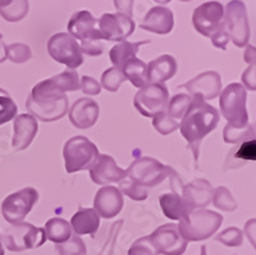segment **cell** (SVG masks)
<instances>
[{
    "mask_svg": "<svg viewBox=\"0 0 256 255\" xmlns=\"http://www.w3.org/2000/svg\"><path fill=\"white\" fill-rule=\"evenodd\" d=\"M248 93L241 84L233 82L220 93L219 105L223 117L228 121V126L241 128L248 125V114L246 110Z\"/></svg>",
    "mask_w": 256,
    "mask_h": 255,
    "instance_id": "obj_4",
    "label": "cell"
},
{
    "mask_svg": "<svg viewBox=\"0 0 256 255\" xmlns=\"http://www.w3.org/2000/svg\"><path fill=\"white\" fill-rule=\"evenodd\" d=\"M146 66L141 59L132 58L120 68L124 75L126 80L131 82L134 87H144L148 85V76H146Z\"/></svg>",
    "mask_w": 256,
    "mask_h": 255,
    "instance_id": "obj_28",
    "label": "cell"
},
{
    "mask_svg": "<svg viewBox=\"0 0 256 255\" xmlns=\"http://www.w3.org/2000/svg\"><path fill=\"white\" fill-rule=\"evenodd\" d=\"M122 194L127 195L128 197H131L132 200L141 201L145 200L148 197V188L141 187L140 185L134 183V181H131L130 178L126 177L124 180H122L120 182V188H118Z\"/></svg>",
    "mask_w": 256,
    "mask_h": 255,
    "instance_id": "obj_38",
    "label": "cell"
},
{
    "mask_svg": "<svg viewBox=\"0 0 256 255\" xmlns=\"http://www.w3.org/2000/svg\"><path fill=\"white\" fill-rule=\"evenodd\" d=\"M224 27L227 30L230 40L238 48H244L250 41V25H248L246 7L242 2H230L224 11Z\"/></svg>",
    "mask_w": 256,
    "mask_h": 255,
    "instance_id": "obj_11",
    "label": "cell"
},
{
    "mask_svg": "<svg viewBox=\"0 0 256 255\" xmlns=\"http://www.w3.org/2000/svg\"><path fill=\"white\" fill-rule=\"evenodd\" d=\"M126 81V77L123 75L122 71L120 68L110 67L108 70H105L102 76V81H100V86H102L106 91L110 93H116L120 90V85Z\"/></svg>",
    "mask_w": 256,
    "mask_h": 255,
    "instance_id": "obj_34",
    "label": "cell"
},
{
    "mask_svg": "<svg viewBox=\"0 0 256 255\" xmlns=\"http://www.w3.org/2000/svg\"><path fill=\"white\" fill-rule=\"evenodd\" d=\"M190 103H191V96L188 94H177L168 103V107H166V114L170 118L176 119V121L182 119L184 114L186 113Z\"/></svg>",
    "mask_w": 256,
    "mask_h": 255,
    "instance_id": "obj_33",
    "label": "cell"
},
{
    "mask_svg": "<svg viewBox=\"0 0 256 255\" xmlns=\"http://www.w3.org/2000/svg\"><path fill=\"white\" fill-rule=\"evenodd\" d=\"M56 250L59 255H86V245L82 241L81 237L77 235L70 236V240H67L63 243L56 245Z\"/></svg>",
    "mask_w": 256,
    "mask_h": 255,
    "instance_id": "obj_36",
    "label": "cell"
},
{
    "mask_svg": "<svg viewBox=\"0 0 256 255\" xmlns=\"http://www.w3.org/2000/svg\"><path fill=\"white\" fill-rule=\"evenodd\" d=\"M159 203L164 215L168 217L169 219L180 220L191 212H194V209L190 206V204L184 200V197L180 196L176 192L162 195L159 199Z\"/></svg>",
    "mask_w": 256,
    "mask_h": 255,
    "instance_id": "obj_25",
    "label": "cell"
},
{
    "mask_svg": "<svg viewBox=\"0 0 256 255\" xmlns=\"http://www.w3.org/2000/svg\"><path fill=\"white\" fill-rule=\"evenodd\" d=\"M169 167L160 163L154 158L144 157L134 160L130 168L126 169L127 178L140 185L141 187H154L164 181L168 176Z\"/></svg>",
    "mask_w": 256,
    "mask_h": 255,
    "instance_id": "obj_9",
    "label": "cell"
},
{
    "mask_svg": "<svg viewBox=\"0 0 256 255\" xmlns=\"http://www.w3.org/2000/svg\"><path fill=\"white\" fill-rule=\"evenodd\" d=\"M30 9L28 2L24 0H0V16L8 22H20L27 16Z\"/></svg>",
    "mask_w": 256,
    "mask_h": 255,
    "instance_id": "obj_29",
    "label": "cell"
},
{
    "mask_svg": "<svg viewBox=\"0 0 256 255\" xmlns=\"http://www.w3.org/2000/svg\"><path fill=\"white\" fill-rule=\"evenodd\" d=\"M80 89L86 95H99L100 91H102L100 82H98L90 76H84L82 77L81 81H80Z\"/></svg>",
    "mask_w": 256,
    "mask_h": 255,
    "instance_id": "obj_44",
    "label": "cell"
},
{
    "mask_svg": "<svg viewBox=\"0 0 256 255\" xmlns=\"http://www.w3.org/2000/svg\"><path fill=\"white\" fill-rule=\"evenodd\" d=\"M116 7L118 8V11H120V13H123V15L128 16V17H131L132 13H131V7L134 6V3L132 2H130V3H127V2H116Z\"/></svg>",
    "mask_w": 256,
    "mask_h": 255,
    "instance_id": "obj_47",
    "label": "cell"
},
{
    "mask_svg": "<svg viewBox=\"0 0 256 255\" xmlns=\"http://www.w3.org/2000/svg\"><path fill=\"white\" fill-rule=\"evenodd\" d=\"M68 98L59 91L49 79L38 82L26 100L28 114L42 122H54L63 118L68 112Z\"/></svg>",
    "mask_w": 256,
    "mask_h": 255,
    "instance_id": "obj_2",
    "label": "cell"
},
{
    "mask_svg": "<svg viewBox=\"0 0 256 255\" xmlns=\"http://www.w3.org/2000/svg\"><path fill=\"white\" fill-rule=\"evenodd\" d=\"M50 81L59 91L64 94H66V91H77L80 89L78 73L74 72V71L66 70L59 75L52 76Z\"/></svg>",
    "mask_w": 256,
    "mask_h": 255,
    "instance_id": "obj_30",
    "label": "cell"
},
{
    "mask_svg": "<svg viewBox=\"0 0 256 255\" xmlns=\"http://www.w3.org/2000/svg\"><path fill=\"white\" fill-rule=\"evenodd\" d=\"M104 43L102 40H84L81 41L80 49L84 54L91 55V57H96V55H102L104 52Z\"/></svg>",
    "mask_w": 256,
    "mask_h": 255,
    "instance_id": "obj_43",
    "label": "cell"
},
{
    "mask_svg": "<svg viewBox=\"0 0 256 255\" xmlns=\"http://www.w3.org/2000/svg\"><path fill=\"white\" fill-rule=\"evenodd\" d=\"M99 32L102 40L106 41H126L128 36L136 29L132 17L123 15V13H105L98 21Z\"/></svg>",
    "mask_w": 256,
    "mask_h": 255,
    "instance_id": "obj_13",
    "label": "cell"
},
{
    "mask_svg": "<svg viewBox=\"0 0 256 255\" xmlns=\"http://www.w3.org/2000/svg\"><path fill=\"white\" fill-rule=\"evenodd\" d=\"M256 141L254 140H248V141L242 142L240 148L237 149L236 153L233 157L237 160H255L256 159Z\"/></svg>",
    "mask_w": 256,
    "mask_h": 255,
    "instance_id": "obj_42",
    "label": "cell"
},
{
    "mask_svg": "<svg viewBox=\"0 0 256 255\" xmlns=\"http://www.w3.org/2000/svg\"><path fill=\"white\" fill-rule=\"evenodd\" d=\"M180 87H184L191 98L198 96L206 102V100H212L220 95L222 77L219 73L214 72V71H208V72L194 77Z\"/></svg>",
    "mask_w": 256,
    "mask_h": 255,
    "instance_id": "obj_15",
    "label": "cell"
},
{
    "mask_svg": "<svg viewBox=\"0 0 256 255\" xmlns=\"http://www.w3.org/2000/svg\"><path fill=\"white\" fill-rule=\"evenodd\" d=\"M46 241L44 228L35 227L27 222L12 224L2 236L3 246L9 251H24L41 246Z\"/></svg>",
    "mask_w": 256,
    "mask_h": 255,
    "instance_id": "obj_6",
    "label": "cell"
},
{
    "mask_svg": "<svg viewBox=\"0 0 256 255\" xmlns=\"http://www.w3.org/2000/svg\"><path fill=\"white\" fill-rule=\"evenodd\" d=\"M152 125H154L155 130L162 135H169L174 132L176 130L180 128V122L176 121V119L170 118V117L166 114V112L163 113H159L152 118Z\"/></svg>",
    "mask_w": 256,
    "mask_h": 255,
    "instance_id": "obj_39",
    "label": "cell"
},
{
    "mask_svg": "<svg viewBox=\"0 0 256 255\" xmlns=\"http://www.w3.org/2000/svg\"><path fill=\"white\" fill-rule=\"evenodd\" d=\"M173 26H174L173 13L166 7H154L150 9L140 25L141 29L156 35H166L172 31Z\"/></svg>",
    "mask_w": 256,
    "mask_h": 255,
    "instance_id": "obj_21",
    "label": "cell"
},
{
    "mask_svg": "<svg viewBox=\"0 0 256 255\" xmlns=\"http://www.w3.org/2000/svg\"><path fill=\"white\" fill-rule=\"evenodd\" d=\"M12 146L16 150H26L38 135V123L31 114H20L14 118L13 123Z\"/></svg>",
    "mask_w": 256,
    "mask_h": 255,
    "instance_id": "obj_20",
    "label": "cell"
},
{
    "mask_svg": "<svg viewBox=\"0 0 256 255\" xmlns=\"http://www.w3.org/2000/svg\"><path fill=\"white\" fill-rule=\"evenodd\" d=\"M177 62L172 55H160L159 58L150 62L146 68L148 84H163L168 81L177 73Z\"/></svg>",
    "mask_w": 256,
    "mask_h": 255,
    "instance_id": "obj_23",
    "label": "cell"
},
{
    "mask_svg": "<svg viewBox=\"0 0 256 255\" xmlns=\"http://www.w3.org/2000/svg\"><path fill=\"white\" fill-rule=\"evenodd\" d=\"M96 25L98 20L88 11H80L70 17L67 34L80 41L102 40Z\"/></svg>",
    "mask_w": 256,
    "mask_h": 255,
    "instance_id": "obj_18",
    "label": "cell"
},
{
    "mask_svg": "<svg viewBox=\"0 0 256 255\" xmlns=\"http://www.w3.org/2000/svg\"><path fill=\"white\" fill-rule=\"evenodd\" d=\"M150 44V40L138 41V43H130V41H122L113 47L109 53V58L116 68H122L130 59L136 58V53L138 52L141 45Z\"/></svg>",
    "mask_w": 256,
    "mask_h": 255,
    "instance_id": "obj_26",
    "label": "cell"
},
{
    "mask_svg": "<svg viewBox=\"0 0 256 255\" xmlns=\"http://www.w3.org/2000/svg\"><path fill=\"white\" fill-rule=\"evenodd\" d=\"M223 223V217L219 213L198 209L180 219L177 226L182 238L188 241H201L212 237Z\"/></svg>",
    "mask_w": 256,
    "mask_h": 255,
    "instance_id": "obj_3",
    "label": "cell"
},
{
    "mask_svg": "<svg viewBox=\"0 0 256 255\" xmlns=\"http://www.w3.org/2000/svg\"><path fill=\"white\" fill-rule=\"evenodd\" d=\"M38 200V190L34 187H24L4 199L2 203V214L8 223H20Z\"/></svg>",
    "mask_w": 256,
    "mask_h": 255,
    "instance_id": "obj_10",
    "label": "cell"
},
{
    "mask_svg": "<svg viewBox=\"0 0 256 255\" xmlns=\"http://www.w3.org/2000/svg\"><path fill=\"white\" fill-rule=\"evenodd\" d=\"M216 241L222 242L226 246L230 247H236L242 245V241H244V233L240 228L237 227H230V228L224 229L223 232H220L218 236L216 237Z\"/></svg>",
    "mask_w": 256,
    "mask_h": 255,
    "instance_id": "obj_40",
    "label": "cell"
},
{
    "mask_svg": "<svg viewBox=\"0 0 256 255\" xmlns=\"http://www.w3.org/2000/svg\"><path fill=\"white\" fill-rule=\"evenodd\" d=\"M200 255H206V246H201Z\"/></svg>",
    "mask_w": 256,
    "mask_h": 255,
    "instance_id": "obj_50",
    "label": "cell"
},
{
    "mask_svg": "<svg viewBox=\"0 0 256 255\" xmlns=\"http://www.w3.org/2000/svg\"><path fill=\"white\" fill-rule=\"evenodd\" d=\"M212 186L206 180H195L190 182L184 187V200L190 204L194 210H198L200 208H205L209 205L212 197Z\"/></svg>",
    "mask_w": 256,
    "mask_h": 255,
    "instance_id": "obj_22",
    "label": "cell"
},
{
    "mask_svg": "<svg viewBox=\"0 0 256 255\" xmlns=\"http://www.w3.org/2000/svg\"><path fill=\"white\" fill-rule=\"evenodd\" d=\"M219 123V112L208 104L204 99L194 96L191 98L186 113L180 123V134L188 142V146L194 151L195 162L198 159V148L205 136L216 130Z\"/></svg>",
    "mask_w": 256,
    "mask_h": 255,
    "instance_id": "obj_1",
    "label": "cell"
},
{
    "mask_svg": "<svg viewBox=\"0 0 256 255\" xmlns=\"http://www.w3.org/2000/svg\"><path fill=\"white\" fill-rule=\"evenodd\" d=\"M99 104L90 98L77 99L70 109V121L74 127L86 130L95 125L99 119Z\"/></svg>",
    "mask_w": 256,
    "mask_h": 255,
    "instance_id": "obj_19",
    "label": "cell"
},
{
    "mask_svg": "<svg viewBox=\"0 0 256 255\" xmlns=\"http://www.w3.org/2000/svg\"><path fill=\"white\" fill-rule=\"evenodd\" d=\"M70 228L77 236L94 235L100 226V217L94 208H80L70 219Z\"/></svg>",
    "mask_w": 256,
    "mask_h": 255,
    "instance_id": "obj_24",
    "label": "cell"
},
{
    "mask_svg": "<svg viewBox=\"0 0 256 255\" xmlns=\"http://www.w3.org/2000/svg\"><path fill=\"white\" fill-rule=\"evenodd\" d=\"M148 237L156 255H182L188 245V242L180 235L177 224L174 223L159 227Z\"/></svg>",
    "mask_w": 256,
    "mask_h": 255,
    "instance_id": "obj_12",
    "label": "cell"
},
{
    "mask_svg": "<svg viewBox=\"0 0 256 255\" xmlns=\"http://www.w3.org/2000/svg\"><path fill=\"white\" fill-rule=\"evenodd\" d=\"M212 200L216 208L222 209L224 212H233L237 208L236 200L233 199L230 190L224 186H220V187L214 190Z\"/></svg>",
    "mask_w": 256,
    "mask_h": 255,
    "instance_id": "obj_35",
    "label": "cell"
},
{
    "mask_svg": "<svg viewBox=\"0 0 256 255\" xmlns=\"http://www.w3.org/2000/svg\"><path fill=\"white\" fill-rule=\"evenodd\" d=\"M6 44L3 43V35L0 34V63L6 61Z\"/></svg>",
    "mask_w": 256,
    "mask_h": 255,
    "instance_id": "obj_48",
    "label": "cell"
},
{
    "mask_svg": "<svg viewBox=\"0 0 256 255\" xmlns=\"http://www.w3.org/2000/svg\"><path fill=\"white\" fill-rule=\"evenodd\" d=\"M192 24L201 35L210 38L224 25V7L219 2H208L195 9Z\"/></svg>",
    "mask_w": 256,
    "mask_h": 255,
    "instance_id": "obj_14",
    "label": "cell"
},
{
    "mask_svg": "<svg viewBox=\"0 0 256 255\" xmlns=\"http://www.w3.org/2000/svg\"><path fill=\"white\" fill-rule=\"evenodd\" d=\"M6 59L12 61L13 63L16 64L26 63V62L30 61L32 57L31 49H30L28 45L22 43H14L10 44V45H6Z\"/></svg>",
    "mask_w": 256,
    "mask_h": 255,
    "instance_id": "obj_37",
    "label": "cell"
},
{
    "mask_svg": "<svg viewBox=\"0 0 256 255\" xmlns=\"http://www.w3.org/2000/svg\"><path fill=\"white\" fill-rule=\"evenodd\" d=\"M242 81L246 85L248 89L250 90H255V64H251L248 70L244 71V73L242 75Z\"/></svg>",
    "mask_w": 256,
    "mask_h": 255,
    "instance_id": "obj_46",
    "label": "cell"
},
{
    "mask_svg": "<svg viewBox=\"0 0 256 255\" xmlns=\"http://www.w3.org/2000/svg\"><path fill=\"white\" fill-rule=\"evenodd\" d=\"M128 255H156V252L148 241V236H144L132 243L128 250Z\"/></svg>",
    "mask_w": 256,
    "mask_h": 255,
    "instance_id": "obj_41",
    "label": "cell"
},
{
    "mask_svg": "<svg viewBox=\"0 0 256 255\" xmlns=\"http://www.w3.org/2000/svg\"><path fill=\"white\" fill-rule=\"evenodd\" d=\"M255 127L248 123V126L241 128H233L230 126H226L223 131L224 141L228 144H238V142L244 141V140H254L255 139Z\"/></svg>",
    "mask_w": 256,
    "mask_h": 255,
    "instance_id": "obj_31",
    "label": "cell"
},
{
    "mask_svg": "<svg viewBox=\"0 0 256 255\" xmlns=\"http://www.w3.org/2000/svg\"><path fill=\"white\" fill-rule=\"evenodd\" d=\"M0 255H4V246L2 242V236H0Z\"/></svg>",
    "mask_w": 256,
    "mask_h": 255,
    "instance_id": "obj_49",
    "label": "cell"
},
{
    "mask_svg": "<svg viewBox=\"0 0 256 255\" xmlns=\"http://www.w3.org/2000/svg\"><path fill=\"white\" fill-rule=\"evenodd\" d=\"M17 104L6 90L0 87V126L17 117Z\"/></svg>",
    "mask_w": 256,
    "mask_h": 255,
    "instance_id": "obj_32",
    "label": "cell"
},
{
    "mask_svg": "<svg viewBox=\"0 0 256 255\" xmlns=\"http://www.w3.org/2000/svg\"><path fill=\"white\" fill-rule=\"evenodd\" d=\"M42 228H44L46 240L52 241L56 245L66 242L72 236L70 224L63 218H52V219L48 220Z\"/></svg>",
    "mask_w": 256,
    "mask_h": 255,
    "instance_id": "obj_27",
    "label": "cell"
},
{
    "mask_svg": "<svg viewBox=\"0 0 256 255\" xmlns=\"http://www.w3.org/2000/svg\"><path fill=\"white\" fill-rule=\"evenodd\" d=\"M169 103L168 87L164 84H148L134 95V104L144 117H152L166 112Z\"/></svg>",
    "mask_w": 256,
    "mask_h": 255,
    "instance_id": "obj_8",
    "label": "cell"
},
{
    "mask_svg": "<svg viewBox=\"0 0 256 255\" xmlns=\"http://www.w3.org/2000/svg\"><path fill=\"white\" fill-rule=\"evenodd\" d=\"M123 208V195L116 186H104L96 192L94 209L99 217L110 218L120 213Z\"/></svg>",
    "mask_w": 256,
    "mask_h": 255,
    "instance_id": "obj_17",
    "label": "cell"
},
{
    "mask_svg": "<svg viewBox=\"0 0 256 255\" xmlns=\"http://www.w3.org/2000/svg\"><path fill=\"white\" fill-rule=\"evenodd\" d=\"M91 180L100 186H106L110 183H118L127 177L126 169L118 167L116 160L106 154L99 155L98 160L94 163L90 169Z\"/></svg>",
    "mask_w": 256,
    "mask_h": 255,
    "instance_id": "obj_16",
    "label": "cell"
},
{
    "mask_svg": "<svg viewBox=\"0 0 256 255\" xmlns=\"http://www.w3.org/2000/svg\"><path fill=\"white\" fill-rule=\"evenodd\" d=\"M210 39H212V45L216 48L222 50L227 49V45L228 43H230V35H228V32L227 30H226V27H224V25L218 30V31L214 32V34L210 36Z\"/></svg>",
    "mask_w": 256,
    "mask_h": 255,
    "instance_id": "obj_45",
    "label": "cell"
},
{
    "mask_svg": "<svg viewBox=\"0 0 256 255\" xmlns=\"http://www.w3.org/2000/svg\"><path fill=\"white\" fill-rule=\"evenodd\" d=\"M99 150L88 137L76 136L68 140L63 149L64 164L68 173L90 169L99 158Z\"/></svg>",
    "mask_w": 256,
    "mask_h": 255,
    "instance_id": "obj_5",
    "label": "cell"
},
{
    "mask_svg": "<svg viewBox=\"0 0 256 255\" xmlns=\"http://www.w3.org/2000/svg\"><path fill=\"white\" fill-rule=\"evenodd\" d=\"M48 52L54 61L67 66L70 71L76 70L84 63V55L78 43L67 32L52 35L48 41Z\"/></svg>",
    "mask_w": 256,
    "mask_h": 255,
    "instance_id": "obj_7",
    "label": "cell"
}]
</instances>
